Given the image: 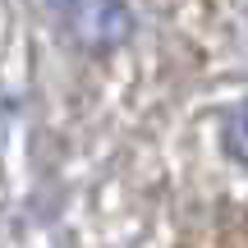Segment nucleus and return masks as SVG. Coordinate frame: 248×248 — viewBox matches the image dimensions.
<instances>
[{
    "label": "nucleus",
    "instance_id": "1",
    "mask_svg": "<svg viewBox=\"0 0 248 248\" xmlns=\"http://www.w3.org/2000/svg\"><path fill=\"white\" fill-rule=\"evenodd\" d=\"M69 28L83 46H115L129 32L124 0H69Z\"/></svg>",
    "mask_w": 248,
    "mask_h": 248
},
{
    "label": "nucleus",
    "instance_id": "2",
    "mask_svg": "<svg viewBox=\"0 0 248 248\" xmlns=\"http://www.w3.org/2000/svg\"><path fill=\"white\" fill-rule=\"evenodd\" d=\"M230 152L248 161V106H239V115L230 120Z\"/></svg>",
    "mask_w": 248,
    "mask_h": 248
}]
</instances>
